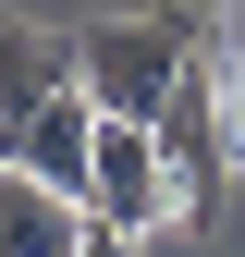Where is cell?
Masks as SVG:
<instances>
[{
	"mask_svg": "<svg viewBox=\"0 0 245 257\" xmlns=\"http://www.w3.org/2000/svg\"><path fill=\"white\" fill-rule=\"evenodd\" d=\"M196 61H208V37H196L184 13H98V25H74V74H86V98L122 110V122H147Z\"/></svg>",
	"mask_w": 245,
	"mask_h": 257,
	"instance_id": "6da1fadb",
	"label": "cell"
},
{
	"mask_svg": "<svg viewBox=\"0 0 245 257\" xmlns=\"http://www.w3.org/2000/svg\"><path fill=\"white\" fill-rule=\"evenodd\" d=\"M147 135H160V172H172V208H184V220H208V208H221V172L245 159V147H233V110H221V74L196 61V74H184L172 98L147 110Z\"/></svg>",
	"mask_w": 245,
	"mask_h": 257,
	"instance_id": "7a4b0ae2",
	"label": "cell"
},
{
	"mask_svg": "<svg viewBox=\"0 0 245 257\" xmlns=\"http://www.w3.org/2000/svg\"><path fill=\"white\" fill-rule=\"evenodd\" d=\"M86 220L98 233H160V220H184L172 208V172H160V135L147 122H122V110H98V159H86Z\"/></svg>",
	"mask_w": 245,
	"mask_h": 257,
	"instance_id": "3957f363",
	"label": "cell"
},
{
	"mask_svg": "<svg viewBox=\"0 0 245 257\" xmlns=\"http://www.w3.org/2000/svg\"><path fill=\"white\" fill-rule=\"evenodd\" d=\"M61 86H86L74 74V37L37 13H0V172H13V147H25V122H37Z\"/></svg>",
	"mask_w": 245,
	"mask_h": 257,
	"instance_id": "277c9868",
	"label": "cell"
},
{
	"mask_svg": "<svg viewBox=\"0 0 245 257\" xmlns=\"http://www.w3.org/2000/svg\"><path fill=\"white\" fill-rule=\"evenodd\" d=\"M86 233H98V220H86V196H61V184H37L25 159L0 172V257H74Z\"/></svg>",
	"mask_w": 245,
	"mask_h": 257,
	"instance_id": "5b68a950",
	"label": "cell"
},
{
	"mask_svg": "<svg viewBox=\"0 0 245 257\" xmlns=\"http://www.w3.org/2000/svg\"><path fill=\"white\" fill-rule=\"evenodd\" d=\"M25 172H37V184H61V196H86V159H98V98H86V86H61V98L37 110V122H25Z\"/></svg>",
	"mask_w": 245,
	"mask_h": 257,
	"instance_id": "8992f818",
	"label": "cell"
},
{
	"mask_svg": "<svg viewBox=\"0 0 245 257\" xmlns=\"http://www.w3.org/2000/svg\"><path fill=\"white\" fill-rule=\"evenodd\" d=\"M221 110H233V147H245V49L221 61Z\"/></svg>",
	"mask_w": 245,
	"mask_h": 257,
	"instance_id": "52a82bcc",
	"label": "cell"
},
{
	"mask_svg": "<svg viewBox=\"0 0 245 257\" xmlns=\"http://www.w3.org/2000/svg\"><path fill=\"white\" fill-rule=\"evenodd\" d=\"M74 257H135V233H86V245H74Z\"/></svg>",
	"mask_w": 245,
	"mask_h": 257,
	"instance_id": "ba28073f",
	"label": "cell"
},
{
	"mask_svg": "<svg viewBox=\"0 0 245 257\" xmlns=\"http://www.w3.org/2000/svg\"><path fill=\"white\" fill-rule=\"evenodd\" d=\"M221 49H245V0H221Z\"/></svg>",
	"mask_w": 245,
	"mask_h": 257,
	"instance_id": "9c48e42d",
	"label": "cell"
}]
</instances>
